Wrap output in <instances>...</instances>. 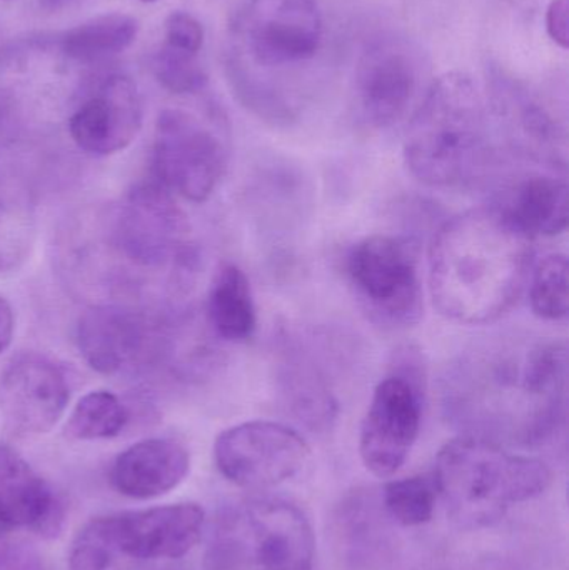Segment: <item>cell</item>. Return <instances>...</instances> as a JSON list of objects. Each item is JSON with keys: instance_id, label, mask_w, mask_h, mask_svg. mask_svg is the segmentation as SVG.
I'll return each mask as SVG.
<instances>
[{"instance_id": "20", "label": "cell", "mask_w": 569, "mask_h": 570, "mask_svg": "<svg viewBox=\"0 0 569 570\" xmlns=\"http://www.w3.org/2000/svg\"><path fill=\"white\" fill-rule=\"evenodd\" d=\"M210 327L226 342H246L256 332L257 314L246 273L226 263L214 276L207 297Z\"/></svg>"}, {"instance_id": "17", "label": "cell", "mask_w": 569, "mask_h": 570, "mask_svg": "<svg viewBox=\"0 0 569 570\" xmlns=\"http://www.w3.org/2000/svg\"><path fill=\"white\" fill-rule=\"evenodd\" d=\"M190 471V455L173 439H146L117 455L110 465L112 488L126 498L149 501L174 491Z\"/></svg>"}, {"instance_id": "11", "label": "cell", "mask_w": 569, "mask_h": 570, "mask_svg": "<svg viewBox=\"0 0 569 570\" xmlns=\"http://www.w3.org/2000/svg\"><path fill=\"white\" fill-rule=\"evenodd\" d=\"M311 449L300 432L271 421H251L220 432L214 461L237 488L266 491L300 474Z\"/></svg>"}, {"instance_id": "8", "label": "cell", "mask_w": 569, "mask_h": 570, "mask_svg": "<svg viewBox=\"0 0 569 570\" xmlns=\"http://www.w3.org/2000/svg\"><path fill=\"white\" fill-rule=\"evenodd\" d=\"M391 372L374 389L360 432V454L377 478L396 474L410 458L423 422V387L416 362Z\"/></svg>"}, {"instance_id": "32", "label": "cell", "mask_w": 569, "mask_h": 570, "mask_svg": "<svg viewBox=\"0 0 569 570\" xmlns=\"http://www.w3.org/2000/svg\"><path fill=\"white\" fill-rule=\"evenodd\" d=\"M140 2H144V3H154V2H157V0H140Z\"/></svg>"}, {"instance_id": "12", "label": "cell", "mask_w": 569, "mask_h": 570, "mask_svg": "<svg viewBox=\"0 0 569 570\" xmlns=\"http://www.w3.org/2000/svg\"><path fill=\"white\" fill-rule=\"evenodd\" d=\"M70 387L59 365L40 354H20L0 374V414L17 434H47L66 414Z\"/></svg>"}, {"instance_id": "2", "label": "cell", "mask_w": 569, "mask_h": 570, "mask_svg": "<svg viewBox=\"0 0 569 570\" xmlns=\"http://www.w3.org/2000/svg\"><path fill=\"white\" fill-rule=\"evenodd\" d=\"M533 267V237L497 204L448 219L434 234L428 259L431 301L461 325L500 321L517 305Z\"/></svg>"}, {"instance_id": "14", "label": "cell", "mask_w": 569, "mask_h": 570, "mask_svg": "<svg viewBox=\"0 0 569 570\" xmlns=\"http://www.w3.org/2000/svg\"><path fill=\"white\" fill-rule=\"evenodd\" d=\"M124 552L137 561L180 559L203 538L206 514L197 504H170L110 515Z\"/></svg>"}, {"instance_id": "1", "label": "cell", "mask_w": 569, "mask_h": 570, "mask_svg": "<svg viewBox=\"0 0 569 570\" xmlns=\"http://www.w3.org/2000/svg\"><path fill=\"white\" fill-rule=\"evenodd\" d=\"M565 341L507 342L471 352L448 375L447 409L463 435L541 448L567 424Z\"/></svg>"}, {"instance_id": "13", "label": "cell", "mask_w": 569, "mask_h": 570, "mask_svg": "<svg viewBox=\"0 0 569 570\" xmlns=\"http://www.w3.org/2000/svg\"><path fill=\"white\" fill-rule=\"evenodd\" d=\"M143 127V100L136 83L112 76L69 120V134L79 149L112 156L127 149Z\"/></svg>"}, {"instance_id": "26", "label": "cell", "mask_w": 569, "mask_h": 570, "mask_svg": "<svg viewBox=\"0 0 569 570\" xmlns=\"http://www.w3.org/2000/svg\"><path fill=\"white\" fill-rule=\"evenodd\" d=\"M530 304L534 315L543 321H561L569 314L568 257L561 253L548 254L533 263L528 277Z\"/></svg>"}, {"instance_id": "21", "label": "cell", "mask_w": 569, "mask_h": 570, "mask_svg": "<svg viewBox=\"0 0 569 570\" xmlns=\"http://www.w3.org/2000/svg\"><path fill=\"white\" fill-rule=\"evenodd\" d=\"M281 382L291 409L307 428H330L336 417V401L323 375L307 358L287 354Z\"/></svg>"}, {"instance_id": "29", "label": "cell", "mask_w": 569, "mask_h": 570, "mask_svg": "<svg viewBox=\"0 0 569 570\" xmlns=\"http://www.w3.org/2000/svg\"><path fill=\"white\" fill-rule=\"evenodd\" d=\"M547 30L557 46L569 47V0H551L547 9Z\"/></svg>"}, {"instance_id": "24", "label": "cell", "mask_w": 569, "mask_h": 570, "mask_svg": "<svg viewBox=\"0 0 569 570\" xmlns=\"http://www.w3.org/2000/svg\"><path fill=\"white\" fill-rule=\"evenodd\" d=\"M134 564L114 532L110 515L87 522L70 546V570H130Z\"/></svg>"}, {"instance_id": "5", "label": "cell", "mask_w": 569, "mask_h": 570, "mask_svg": "<svg viewBox=\"0 0 569 570\" xmlns=\"http://www.w3.org/2000/svg\"><path fill=\"white\" fill-rule=\"evenodd\" d=\"M314 552L313 528L296 504L254 498L219 515L204 570H313Z\"/></svg>"}, {"instance_id": "4", "label": "cell", "mask_w": 569, "mask_h": 570, "mask_svg": "<svg viewBox=\"0 0 569 570\" xmlns=\"http://www.w3.org/2000/svg\"><path fill=\"white\" fill-rule=\"evenodd\" d=\"M551 479L553 472L541 459L471 435L441 449L433 474L448 515L467 531L493 528L513 505L543 494Z\"/></svg>"}, {"instance_id": "23", "label": "cell", "mask_w": 569, "mask_h": 570, "mask_svg": "<svg viewBox=\"0 0 569 570\" xmlns=\"http://www.w3.org/2000/svg\"><path fill=\"white\" fill-rule=\"evenodd\" d=\"M129 422V412L117 395L92 391L84 395L67 419L66 434L73 441L117 438Z\"/></svg>"}, {"instance_id": "16", "label": "cell", "mask_w": 569, "mask_h": 570, "mask_svg": "<svg viewBox=\"0 0 569 570\" xmlns=\"http://www.w3.org/2000/svg\"><path fill=\"white\" fill-rule=\"evenodd\" d=\"M77 347L90 368L117 375L133 367L146 351V324L119 305H94L77 322Z\"/></svg>"}, {"instance_id": "30", "label": "cell", "mask_w": 569, "mask_h": 570, "mask_svg": "<svg viewBox=\"0 0 569 570\" xmlns=\"http://www.w3.org/2000/svg\"><path fill=\"white\" fill-rule=\"evenodd\" d=\"M16 331V317L9 302L0 295V354L9 348Z\"/></svg>"}, {"instance_id": "25", "label": "cell", "mask_w": 569, "mask_h": 570, "mask_svg": "<svg viewBox=\"0 0 569 570\" xmlns=\"http://www.w3.org/2000/svg\"><path fill=\"white\" fill-rule=\"evenodd\" d=\"M436 499L433 475H414L384 485L380 501L383 511L394 524L401 528H420L433 519Z\"/></svg>"}, {"instance_id": "10", "label": "cell", "mask_w": 569, "mask_h": 570, "mask_svg": "<svg viewBox=\"0 0 569 570\" xmlns=\"http://www.w3.org/2000/svg\"><path fill=\"white\" fill-rule=\"evenodd\" d=\"M234 40L263 69L307 62L323 42L317 0H249L234 23Z\"/></svg>"}, {"instance_id": "9", "label": "cell", "mask_w": 569, "mask_h": 570, "mask_svg": "<svg viewBox=\"0 0 569 570\" xmlns=\"http://www.w3.org/2000/svg\"><path fill=\"white\" fill-rule=\"evenodd\" d=\"M189 236L186 214L177 206L173 193L156 179L137 184L114 220V244L137 266L189 267L196 259Z\"/></svg>"}, {"instance_id": "3", "label": "cell", "mask_w": 569, "mask_h": 570, "mask_svg": "<svg viewBox=\"0 0 569 570\" xmlns=\"http://www.w3.org/2000/svg\"><path fill=\"white\" fill-rule=\"evenodd\" d=\"M404 163L424 186L458 189L498 164L490 107L473 77L448 72L428 90L404 137Z\"/></svg>"}, {"instance_id": "18", "label": "cell", "mask_w": 569, "mask_h": 570, "mask_svg": "<svg viewBox=\"0 0 569 570\" xmlns=\"http://www.w3.org/2000/svg\"><path fill=\"white\" fill-rule=\"evenodd\" d=\"M52 489L10 445L0 444V529L56 532L62 521Z\"/></svg>"}, {"instance_id": "28", "label": "cell", "mask_w": 569, "mask_h": 570, "mask_svg": "<svg viewBox=\"0 0 569 570\" xmlns=\"http://www.w3.org/2000/svg\"><path fill=\"white\" fill-rule=\"evenodd\" d=\"M164 46L179 52L199 56L204 43V29L199 20L183 10H174L166 19L164 27Z\"/></svg>"}, {"instance_id": "19", "label": "cell", "mask_w": 569, "mask_h": 570, "mask_svg": "<svg viewBox=\"0 0 569 570\" xmlns=\"http://www.w3.org/2000/svg\"><path fill=\"white\" fill-rule=\"evenodd\" d=\"M497 204L530 237L560 236L569 220V187L557 173H530L510 184Z\"/></svg>"}, {"instance_id": "22", "label": "cell", "mask_w": 569, "mask_h": 570, "mask_svg": "<svg viewBox=\"0 0 569 570\" xmlns=\"http://www.w3.org/2000/svg\"><path fill=\"white\" fill-rule=\"evenodd\" d=\"M139 22L127 13H106L94 17L67 30L60 40L70 59L94 62L124 52L136 42Z\"/></svg>"}, {"instance_id": "27", "label": "cell", "mask_w": 569, "mask_h": 570, "mask_svg": "<svg viewBox=\"0 0 569 570\" xmlns=\"http://www.w3.org/2000/svg\"><path fill=\"white\" fill-rule=\"evenodd\" d=\"M150 69L157 82L177 96L197 94L207 86V73L197 56L179 52L166 46L154 53Z\"/></svg>"}, {"instance_id": "7", "label": "cell", "mask_w": 569, "mask_h": 570, "mask_svg": "<svg viewBox=\"0 0 569 570\" xmlns=\"http://www.w3.org/2000/svg\"><path fill=\"white\" fill-rule=\"evenodd\" d=\"M219 137L193 114L167 109L156 124L154 179L190 203H206L226 173Z\"/></svg>"}, {"instance_id": "31", "label": "cell", "mask_w": 569, "mask_h": 570, "mask_svg": "<svg viewBox=\"0 0 569 570\" xmlns=\"http://www.w3.org/2000/svg\"><path fill=\"white\" fill-rule=\"evenodd\" d=\"M72 2H77V0H40V3L50 10L63 9Z\"/></svg>"}, {"instance_id": "15", "label": "cell", "mask_w": 569, "mask_h": 570, "mask_svg": "<svg viewBox=\"0 0 569 570\" xmlns=\"http://www.w3.org/2000/svg\"><path fill=\"white\" fill-rule=\"evenodd\" d=\"M416 90V69L403 50L374 46L363 53L356 69V100L370 126L384 129L406 114Z\"/></svg>"}, {"instance_id": "6", "label": "cell", "mask_w": 569, "mask_h": 570, "mask_svg": "<svg viewBox=\"0 0 569 570\" xmlns=\"http://www.w3.org/2000/svg\"><path fill=\"white\" fill-rule=\"evenodd\" d=\"M344 273L360 304L387 325H413L423 315L420 257L413 240L374 234L344 257Z\"/></svg>"}]
</instances>
